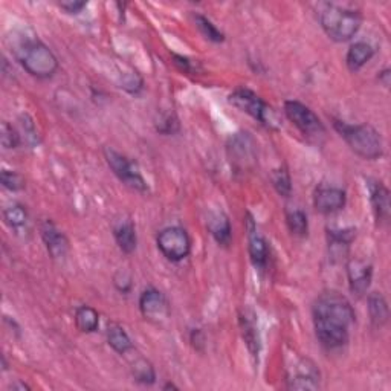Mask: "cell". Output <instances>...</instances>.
<instances>
[{"instance_id": "obj_34", "label": "cell", "mask_w": 391, "mask_h": 391, "mask_svg": "<svg viewBox=\"0 0 391 391\" xmlns=\"http://www.w3.org/2000/svg\"><path fill=\"white\" fill-rule=\"evenodd\" d=\"M13 390H30V387H28L26 384H21V383H16L11 385Z\"/></svg>"}, {"instance_id": "obj_9", "label": "cell", "mask_w": 391, "mask_h": 391, "mask_svg": "<svg viewBox=\"0 0 391 391\" xmlns=\"http://www.w3.org/2000/svg\"><path fill=\"white\" fill-rule=\"evenodd\" d=\"M289 390H318L320 371L308 358H300L288 375Z\"/></svg>"}, {"instance_id": "obj_7", "label": "cell", "mask_w": 391, "mask_h": 391, "mask_svg": "<svg viewBox=\"0 0 391 391\" xmlns=\"http://www.w3.org/2000/svg\"><path fill=\"white\" fill-rule=\"evenodd\" d=\"M104 158H106L107 165L113 171V175H115L121 182H124L132 189H136L139 193L147 192L148 187L146 179L142 177L139 167L135 164V162L110 147L104 150Z\"/></svg>"}, {"instance_id": "obj_26", "label": "cell", "mask_w": 391, "mask_h": 391, "mask_svg": "<svg viewBox=\"0 0 391 391\" xmlns=\"http://www.w3.org/2000/svg\"><path fill=\"white\" fill-rule=\"evenodd\" d=\"M132 376L139 384L144 385H151L155 384L156 380V373L153 366L144 358H139L132 364Z\"/></svg>"}, {"instance_id": "obj_31", "label": "cell", "mask_w": 391, "mask_h": 391, "mask_svg": "<svg viewBox=\"0 0 391 391\" xmlns=\"http://www.w3.org/2000/svg\"><path fill=\"white\" fill-rule=\"evenodd\" d=\"M0 182L2 185L9 189V192H21L25 187V179L16 173V171H9V170H4L2 175H0Z\"/></svg>"}, {"instance_id": "obj_1", "label": "cell", "mask_w": 391, "mask_h": 391, "mask_svg": "<svg viewBox=\"0 0 391 391\" xmlns=\"http://www.w3.org/2000/svg\"><path fill=\"white\" fill-rule=\"evenodd\" d=\"M312 317L315 333L324 349L330 351L347 344L356 315L344 295L337 291L320 293L312 306Z\"/></svg>"}, {"instance_id": "obj_4", "label": "cell", "mask_w": 391, "mask_h": 391, "mask_svg": "<svg viewBox=\"0 0 391 391\" xmlns=\"http://www.w3.org/2000/svg\"><path fill=\"white\" fill-rule=\"evenodd\" d=\"M320 23L324 33L333 42L344 43L351 40L358 34L362 17L355 9L333 4H324L320 9Z\"/></svg>"}, {"instance_id": "obj_27", "label": "cell", "mask_w": 391, "mask_h": 391, "mask_svg": "<svg viewBox=\"0 0 391 391\" xmlns=\"http://www.w3.org/2000/svg\"><path fill=\"white\" fill-rule=\"evenodd\" d=\"M4 218H5V222H6L8 226H11L13 230L18 231V230H22V228L26 226L28 218H30V217H28V211H26L25 206L14 204V205L8 206L5 209Z\"/></svg>"}, {"instance_id": "obj_32", "label": "cell", "mask_w": 391, "mask_h": 391, "mask_svg": "<svg viewBox=\"0 0 391 391\" xmlns=\"http://www.w3.org/2000/svg\"><path fill=\"white\" fill-rule=\"evenodd\" d=\"M86 5H88L86 2H63L60 4V8L69 14H78L83 11V8H86Z\"/></svg>"}, {"instance_id": "obj_16", "label": "cell", "mask_w": 391, "mask_h": 391, "mask_svg": "<svg viewBox=\"0 0 391 391\" xmlns=\"http://www.w3.org/2000/svg\"><path fill=\"white\" fill-rule=\"evenodd\" d=\"M246 135L247 133H237V135L231 139L233 146H230L231 158H233L231 161L240 168H247L251 165V162L255 161L254 142Z\"/></svg>"}, {"instance_id": "obj_11", "label": "cell", "mask_w": 391, "mask_h": 391, "mask_svg": "<svg viewBox=\"0 0 391 391\" xmlns=\"http://www.w3.org/2000/svg\"><path fill=\"white\" fill-rule=\"evenodd\" d=\"M347 204L346 192L337 187H320L313 194V206L321 214L341 211Z\"/></svg>"}, {"instance_id": "obj_19", "label": "cell", "mask_w": 391, "mask_h": 391, "mask_svg": "<svg viewBox=\"0 0 391 391\" xmlns=\"http://www.w3.org/2000/svg\"><path fill=\"white\" fill-rule=\"evenodd\" d=\"M113 237H115L117 245L124 254H132L136 250V228L130 218L115 225V228H113Z\"/></svg>"}, {"instance_id": "obj_25", "label": "cell", "mask_w": 391, "mask_h": 391, "mask_svg": "<svg viewBox=\"0 0 391 391\" xmlns=\"http://www.w3.org/2000/svg\"><path fill=\"white\" fill-rule=\"evenodd\" d=\"M286 225H288L289 231L297 237H306L309 233V221L303 209H288L286 211Z\"/></svg>"}, {"instance_id": "obj_36", "label": "cell", "mask_w": 391, "mask_h": 391, "mask_svg": "<svg viewBox=\"0 0 391 391\" xmlns=\"http://www.w3.org/2000/svg\"><path fill=\"white\" fill-rule=\"evenodd\" d=\"M168 388H175V390H177V387L173 385V384H167V385L164 387V390H168Z\"/></svg>"}, {"instance_id": "obj_14", "label": "cell", "mask_w": 391, "mask_h": 391, "mask_svg": "<svg viewBox=\"0 0 391 391\" xmlns=\"http://www.w3.org/2000/svg\"><path fill=\"white\" fill-rule=\"evenodd\" d=\"M370 202L378 223H384L390 217V192L388 188L378 180H368Z\"/></svg>"}, {"instance_id": "obj_15", "label": "cell", "mask_w": 391, "mask_h": 391, "mask_svg": "<svg viewBox=\"0 0 391 391\" xmlns=\"http://www.w3.org/2000/svg\"><path fill=\"white\" fill-rule=\"evenodd\" d=\"M206 226L209 234L221 246H230L233 240V228L230 218L222 211H211L208 214Z\"/></svg>"}, {"instance_id": "obj_21", "label": "cell", "mask_w": 391, "mask_h": 391, "mask_svg": "<svg viewBox=\"0 0 391 391\" xmlns=\"http://www.w3.org/2000/svg\"><path fill=\"white\" fill-rule=\"evenodd\" d=\"M240 326H242L243 339L246 342L247 350L251 351V356L254 359H257L260 353V339H259V332H257L252 315H247L245 312V315H242L240 317Z\"/></svg>"}, {"instance_id": "obj_29", "label": "cell", "mask_w": 391, "mask_h": 391, "mask_svg": "<svg viewBox=\"0 0 391 391\" xmlns=\"http://www.w3.org/2000/svg\"><path fill=\"white\" fill-rule=\"evenodd\" d=\"M271 180H272L274 188L276 189V193L284 196V197L291 196V193H292V180H291L288 170H286V168L275 170L272 173V176H271Z\"/></svg>"}, {"instance_id": "obj_6", "label": "cell", "mask_w": 391, "mask_h": 391, "mask_svg": "<svg viewBox=\"0 0 391 391\" xmlns=\"http://www.w3.org/2000/svg\"><path fill=\"white\" fill-rule=\"evenodd\" d=\"M284 113L304 136H308L310 139H320L321 136L326 135V127H324L322 121L318 118L317 113L306 106V104L295 100L286 101Z\"/></svg>"}, {"instance_id": "obj_8", "label": "cell", "mask_w": 391, "mask_h": 391, "mask_svg": "<svg viewBox=\"0 0 391 391\" xmlns=\"http://www.w3.org/2000/svg\"><path fill=\"white\" fill-rule=\"evenodd\" d=\"M156 243L162 255L170 262H180L192 251V238L180 226H168L158 234Z\"/></svg>"}, {"instance_id": "obj_24", "label": "cell", "mask_w": 391, "mask_h": 391, "mask_svg": "<svg viewBox=\"0 0 391 391\" xmlns=\"http://www.w3.org/2000/svg\"><path fill=\"white\" fill-rule=\"evenodd\" d=\"M75 326L83 333H93L98 330L100 315L91 306H81L75 313Z\"/></svg>"}, {"instance_id": "obj_23", "label": "cell", "mask_w": 391, "mask_h": 391, "mask_svg": "<svg viewBox=\"0 0 391 391\" xmlns=\"http://www.w3.org/2000/svg\"><path fill=\"white\" fill-rule=\"evenodd\" d=\"M356 231L353 228H346V230H329V247L335 255H341L342 252H347L349 246L353 238H355Z\"/></svg>"}, {"instance_id": "obj_28", "label": "cell", "mask_w": 391, "mask_h": 391, "mask_svg": "<svg viewBox=\"0 0 391 391\" xmlns=\"http://www.w3.org/2000/svg\"><path fill=\"white\" fill-rule=\"evenodd\" d=\"M194 22L199 28V31L202 33V35L205 37V39H208L209 42L213 43H222L225 40V35L222 31H218L216 25L209 21V18H206L205 16L202 14H196L194 16Z\"/></svg>"}, {"instance_id": "obj_10", "label": "cell", "mask_w": 391, "mask_h": 391, "mask_svg": "<svg viewBox=\"0 0 391 391\" xmlns=\"http://www.w3.org/2000/svg\"><path fill=\"white\" fill-rule=\"evenodd\" d=\"M139 310L146 320L155 322L165 320L170 313L168 303L164 297V293L155 288H148L141 293Z\"/></svg>"}, {"instance_id": "obj_3", "label": "cell", "mask_w": 391, "mask_h": 391, "mask_svg": "<svg viewBox=\"0 0 391 391\" xmlns=\"http://www.w3.org/2000/svg\"><path fill=\"white\" fill-rule=\"evenodd\" d=\"M333 127L358 156L368 161H375L383 156V138L370 124H355L353 126V124H347L344 121L333 119Z\"/></svg>"}, {"instance_id": "obj_13", "label": "cell", "mask_w": 391, "mask_h": 391, "mask_svg": "<svg viewBox=\"0 0 391 391\" xmlns=\"http://www.w3.org/2000/svg\"><path fill=\"white\" fill-rule=\"evenodd\" d=\"M40 234L43 238V243L46 245L47 252H49V255L54 260H59L66 257L69 250L68 238H66V235L51 221L42 222Z\"/></svg>"}, {"instance_id": "obj_35", "label": "cell", "mask_w": 391, "mask_h": 391, "mask_svg": "<svg viewBox=\"0 0 391 391\" xmlns=\"http://www.w3.org/2000/svg\"><path fill=\"white\" fill-rule=\"evenodd\" d=\"M176 59H177V60H180V62H184L182 57H177V55H176ZM185 69H188V60H187V59H185Z\"/></svg>"}, {"instance_id": "obj_22", "label": "cell", "mask_w": 391, "mask_h": 391, "mask_svg": "<svg viewBox=\"0 0 391 391\" xmlns=\"http://www.w3.org/2000/svg\"><path fill=\"white\" fill-rule=\"evenodd\" d=\"M107 342L109 346L115 350L119 355H126L129 350H132V339L127 335L118 322H110L107 327Z\"/></svg>"}, {"instance_id": "obj_12", "label": "cell", "mask_w": 391, "mask_h": 391, "mask_svg": "<svg viewBox=\"0 0 391 391\" xmlns=\"http://www.w3.org/2000/svg\"><path fill=\"white\" fill-rule=\"evenodd\" d=\"M347 276L350 291L358 297H362L367 293L371 279H373V266L364 260L351 259L347 263Z\"/></svg>"}, {"instance_id": "obj_2", "label": "cell", "mask_w": 391, "mask_h": 391, "mask_svg": "<svg viewBox=\"0 0 391 391\" xmlns=\"http://www.w3.org/2000/svg\"><path fill=\"white\" fill-rule=\"evenodd\" d=\"M14 55L23 69L35 78H51L59 71L55 54L39 39H22L14 46Z\"/></svg>"}, {"instance_id": "obj_18", "label": "cell", "mask_w": 391, "mask_h": 391, "mask_svg": "<svg viewBox=\"0 0 391 391\" xmlns=\"http://www.w3.org/2000/svg\"><path fill=\"white\" fill-rule=\"evenodd\" d=\"M375 55L373 46L366 42H356L353 43L346 55V64L349 71L358 72L362 66H366Z\"/></svg>"}, {"instance_id": "obj_30", "label": "cell", "mask_w": 391, "mask_h": 391, "mask_svg": "<svg viewBox=\"0 0 391 391\" xmlns=\"http://www.w3.org/2000/svg\"><path fill=\"white\" fill-rule=\"evenodd\" d=\"M0 141H2V146L6 150L17 148L18 144H21V135H18L11 124L4 121L2 126H0Z\"/></svg>"}, {"instance_id": "obj_33", "label": "cell", "mask_w": 391, "mask_h": 391, "mask_svg": "<svg viewBox=\"0 0 391 391\" xmlns=\"http://www.w3.org/2000/svg\"><path fill=\"white\" fill-rule=\"evenodd\" d=\"M379 81L383 83L384 88H390V83H391V71L390 69H384V71H380L379 72Z\"/></svg>"}, {"instance_id": "obj_20", "label": "cell", "mask_w": 391, "mask_h": 391, "mask_svg": "<svg viewBox=\"0 0 391 391\" xmlns=\"http://www.w3.org/2000/svg\"><path fill=\"white\" fill-rule=\"evenodd\" d=\"M368 313H370V320L371 324L375 327L380 329L385 326L388 317H390V310H388V304L383 295L375 292L368 297Z\"/></svg>"}, {"instance_id": "obj_5", "label": "cell", "mask_w": 391, "mask_h": 391, "mask_svg": "<svg viewBox=\"0 0 391 391\" xmlns=\"http://www.w3.org/2000/svg\"><path fill=\"white\" fill-rule=\"evenodd\" d=\"M230 103L234 107L247 113V115L252 117L254 119H257L266 127H269V129L280 127V122H279V119H276L274 109L271 106H268V104H266L259 97V95L250 89H246V88L235 89L230 95Z\"/></svg>"}, {"instance_id": "obj_17", "label": "cell", "mask_w": 391, "mask_h": 391, "mask_svg": "<svg viewBox=\"0 0 391 391\" xmlns=\"http://www.w3.org/2000/svg\"><path fill=\"white\" fill-rule=\"evenodd\" d=\"M250 223V246H247V250H250V257L254 263L255 268H264L266 263H268V257H269V251H268V243H266L264 238L257 231V228L251 221H247Z\"/></svg>"}]
</instances>
